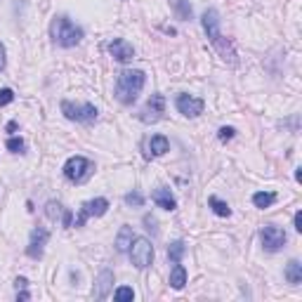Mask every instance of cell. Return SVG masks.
I'll use <instances>...</instances> for the list:
<instances>
[{
  "label": "cell",
  "mask_w": 302,
  "mask_h": 302,
  "mask_svg": "<svg viewBox=\"0 0 302 302\" xmlns=\"http://www.w3.org/2000/svg\"><path fill=\"white\" fill-rule=\"evenodd\" d=\"M201 22H203V29H205V33H208V40H210V45L217 50V54H220L229 66H236L238 64L236 50H234V45L220 33V14H217V10H205Z\"/></svg>",
  "instance_id": "obj_1"
},
{
  "label": "cell",
  "mask_w": 302,
  "mask_h": 302,
  "mask_svg": "<svg viewBox=\"0 0 302 302\" xmlns=\"http://www.w3.org/2000/svg\"><path fill=\"white\" fill-rule=\"evenodd\" d=\"M147 83V74L140 71V69H128L116 78V99L120 104H132L135 99L140 97L142 87Z\"/></svg>",
  "instance_id": "obj_2"
},
{
  "label": "cell",
  "mask_w": 302,
  "mask_h": 302,
  "mask_svg": "<svg viewBox=\"0 0 302 302\" xmlns=\"http://www.w3.org/2000/svg\"><path fill=\"white\" fill-rule=\"evenodd\" d=\"M50 36H52V40L59 47H74V45H78L83 40V29L78 24L71 22L69 17L59 14L50 24Z\"/></svg>",
  "instance_id": "obj_3"
},
{
  "label": "cell",
  "mask_w": 302,
  "mask_h": 302,
  "mask_svg": "<svg viewBox=\"0 0 302 302\" xmlns=\"http://www.w3.org/2000/svg\"><path fill=\"white\" fill-rule=\"evenodd\" d=\"M92 173H95V163L90 161V158H85V156H71L64 163L66 180L74 184H83Z\"/></svg>",
  "instance_id": "obj_4"
},
{
  "label": "cell",
  "mask_w": 302,
  "mask_h": 302,
  "mask_svg": "<svg viewBox=\"0 0 302 302\" xmlns=\"http://www.w3.org/2000/svg\"><path fill=\"white\" fill-rule=\"evenodd\" d=\"M130 262L137 267V269H147L151 262H153V246H151L149 238H132L130 243Z\"/></svg>",
  "instance_id": "obj_5"
},
{
  "label": "cell",
  "mask_w": 302,
  "mask_h": 302,
  "mask_svg": "<svg viewBox=\"0 0 302 302\" xmlns=\"http://www.w3.org/2000/svg\"><path fill=\"white\" fill-rule=\"evenodd\" d=\"M62 113L69 120L76 123H92L97 120V107L95 104H74V102H62Z\"/></svg>",
  "instance_id": "obj_6"
},
{
  "label": "cell",
  "mask_w": 302,
  "mask_h": 302,
  "mask_svg": "<svg viewBox=\"0 0 302 302\" xmlns=\"http://www.w3.org/2000/svg\"><path fill=\"white\" fill-rule=\"evenodd\" d=\"M260 238H262V246H264V250H269V253L281 250L283 246H286V241H288L286 231H283L281 226H276V225H264V226H262Z\"/></svg>",
  "instance_id": "obj_7"
},
{
  "label": "cell",
  "mask_w": 302,
  "mask_h": 302,
  "mask_svg": "<svg viewBox=\"0 0 302 302\" xmlns=\"http://www.w3.org/2000/svg\"><path fill=\"white\" fill-rule=\"evenodd\" d=\"M107 210H109L107 198H92V201H85V203L80 205V213H78L76 226H83L87 222V217H102Z\"/></svg>",
  "instance_id": "obj_8"
},
{
  "label": "cell",
  "mask_w": 302,
  "mask_h": 302,
  "mask_svg": "<svg viewBox=\"0 0 302 302\" xmlns=\"http://www.w3.org/2000/svg\"><path fill=\"white\" fill-rule=\"evenodd\" d=\"M47 241H50V231L43 229V226H38V229H33L31 231V238H29V248H26V255L33 260H40L43 258V250L47 246Z\"/></svg>",
  "instance_id": "obj_9"
},
{
  "label": "cell",
  "mask_w": 302,
  "mask_h": 302,
  "mask_svg": "<svg viewBox=\"0 0 302 302\" xmlns=\"http://www.w3.org/2000/svg\"><path fill=\"white\" fill-rule=\"evenodd\" d=\"M163 111H165V99H163V95H151V99L142 109L140 118H142V123H156V120H161Z\"/></svg>",
  "instance_id": "obj_10"
},
{
  "label": "cell",
  "mask_w": 302,
  "mask_h": 302,
  "mask_svg": "<svg viewBox=\"0 0 302 302\" xmlns=\"http://www.w3.org/2000/svg\"><path fill=\"white\" fill-rule=\"evenodd\" d=\"M203 99L198 97H191V95H177V109H180V113L187 116V118H196V116H201L203 113Z\"/></svg>",
  "instance_id": "obj_11"
},
{
  "label": "cell",
  "mask_w": 302,
  "mask_h": 302,
  "mask_svg": "<svg viewBox=\"0 0 302 302\" xmlns=\"http://www.w3.org/2000/svg\"><path fill=\"white\" fill-rule=\"evenodd\" d=\"M109 52L113 54V59L116 62H130L132 57H135V47L125 40V38H116V40H111V45H109Z\"/></svg>",
  "instance_id": "obj_12"
},
{
  "label": "cell",
  "mask_w": 302,
  "mask_h": 302,
  "mask_svg": "<svg viewBox=\"0 0 302 302\" xmlns=\"http://www.w3.org/2000/svg\"><path fill=\"white\" fill-rule=\"evenodd\" d=\"M151 201L163 208V210H175L177 208V201H175V196L170 194V189H165V187H158L153 194H151Z\"/></svg>",
  "instance_id": "obj_13"
},
{
  "label": "cell",
  "mask_w": 302,
  "mask_h": 302,
  "mask_svg": "<svg viewBox=\"0 0 302 302\" xmlns=\"http://www.w3.org/2000/svg\"><path fill=\"white\" fill-rule=\"evenodd\" d=\"M111 283H113V271L104 269L102 274H99V279H97V291H95V298H97V300H104V298H107Z\"/></svg>",
  "instance_id": "obj_14"
},
{
  "label": "cell",
  "mask_w": 302,
  "mask_h": 302,
  "mask_svg": "<svg viewBox=\"0 0 302 302\" xmlns=\"http://www.w3.org/2000/svg\"><path fill=\"white\" fill-rule=\"evenodd\" d=\"M132 238H135V234H132V226H120L118 236H116V250H118V253H128Z\"/></svg>",
  "instance_id": "obj_15"
},
{
  "label": "cell",
  "mask_w": 302,
  "mask_h": 302,
  "mask_svg": "<svg viewBox=\"0 0 302 302\" xmlns=\"http://www.w3.org/2000/svg\"><path fill=\"white\" fill-rule=\"evenodd\" d=\"M184 283H187V269H184L180 262H175L173 271H170V286H173L175 291H182Z\"/></svg>",
  "instance_id": "obj_16"
},
{
  "label": "cell",
  "mask_w": 302,
  "mask_h": 302,
  "mask_svg": "<svg viewBox=\"0 0 302 302\" xmlns=\"http://www.w3.org/2000/svg\"><path fill=\"white\" fill-rule=\"evenodd\" d=\"M286 279H288V283H293V286H300L302 283V264L298 260H291V262H288V267H286Z\"/></svg>",
  "instance_id": "obj_17"
},
{
  "label": "cell",
  "mask_w": 302,
  "mask_h": 302,
  "mask_svg": "<svg viewBox=\"0 0 302 302\" xmlns=\"http://www.w3.org/2000/svg\"><path fill=\"white\" fill-rule=\"evenodd\" d=\"M149 149L153 156H163L165 151L170 149V142H168V137H163V135H153L149 140Z\"/></svg>",
  "instance_id": "obj_18"
},
{
  "label": "cell",
  "mask_w": 302,
  "mask_h": 302,
  "mask_svg": "<svg viewBox=\"0 0 302 302\" xmlns=\"http://www.w3.org/2000/svg\"><path fill=\"white\" fill-rule=\"evenodd\" d=\"M274 201H276V194L274 191H258V194L253 196V203H255V208H269V205H274Z\"/></svg>",
  "instance_id": "obj_19"
},
{
  "label": "cell",
  "mask_w": 302,
  "mask_h": 302,
  "mask_svg": "<svg viewBox=\"0 0 302 302\" xmlns=\"http://www.w3.org/2000/svg\"><path fill=\"white\" fill-rule=\"evenodd\" d=\"M208 205H210V208H213V213H215V215H220V217H229V215H231V208H229L222 198H217V196H210V198H208Z\"/></svg>",
  "instance_id": "obj_20"
},
{
  "label": "cell",
  "mask_w": 302,
  "mask_h": 302,
  "mask_svg": "<svg viewBox=\"0 0 302 302\" xmlns=\"http://www.w3.org/2000/svg\"><path fill=\"white\" fill-rule=\"evenodd\" d=\"M173 5H175V10H177V17L182 22L191 19V5H189V0H173Z\"/></svg>",
  "instance_id": "obj_21"
},
{
  "label": "cell",
  "mask_w": 302,
  "mask_h": 302,
  "mask_svg": "<svg viewBox=\"0 0 302 302\" xmlns=\"http://www.w3.org/2000/svg\"><path fill=\"white\" fill-rule=\"evenodd\" d=\"M184 250H187L184 241H175V243H170V248H168V258L173 260V262H182Z\"/></svg>",
  "instance_id": "obj_22"
},
{
  "label": "cell",
  "mask_w": 302,
  "mask_h": 302,
  "mask_svg": "<svg viewBox=\"0 0 302 302\" xmlns=\"http://www.w3.org/2000/svg\"><path fill=\"white\" fill-rule=\"evenodd\" d=\"M113 300H116V302H132V300H135V291H132V288H128V286H120L118 291L113 293Z\"/></svg>",
  "instance_id": "obj_23"
},
{
  "label": "cell",
  "mask_w": 302,
  "mask_h": 302,
  "mask_svg": "<svg viewBox=\"0 0 302 302\" xmlns=\"http://www.w3.org/2000/svg\"><path fill=\"white\" fill-rule=\"evenodd\" d=\"M7 149H10L12 153H24L26 142H24L22 137H10V140H7Z\"/></svg>",
  "instance_id": "obj_24"
},
{
  "label": "cell",
  "mask_w": 302,
  "mask_h": 302,
  "mask_svg": "<svg viewBox=\"0 0 302 302\" xmlns=\"http://www.w3.org/2000/svg\"><path fill=\"white\" fill-rule=\"evenodd\" d=\"M45 215L50 217V220H57V217L62 215V205L57 203V201H50V203H47V208H45Z\"/></svg>",
  "instance_id": "obj_25"
},
{
  "label": "cell",
  "mask_w": 302,
  "mask_h": 302,
  "mask_svg": "<svg viewBox=\"0 0 302 302\" xmlns=\"http://www.w3.org/2000/svg\"><path fill=\"white\" fill-rule=\"evenodd\" d=\"M125 203H128V205H135V208H140V205H144V196L137 194V191H132V194L125 196Z\"/></svg>",
  "instance_id": "obj_26"
},
{
  "label": "cell",
  "mask_w": 302,
  "mask_h": 302,
  "mask_svg": "<svg viewBox=\"0 0 302 302\" xmlns=\"http://www.w3.org/2000/svg\"><path fill=\"white\" fill-rule=\"evenodd\" d=\"M12 99H14V92H12L10 87H2L0 90V107H7Z\"/></svg>",
  "instance_id": "obj_27"
},
{
  "label": "cell",
  "mask_w": 302,
  "mask_h": 302,
  "mask_svg": "<svg viewBox=\"0 0 302 302\" xmlns=\"http://www.w3.org/2000/svg\"><path fill=\"white\" fill-rule=\"evenodd\" d=\"M234 135H236V130L234 128H220V132H217V137H220V142H229L231 140V137H234Z\"/></svg>",
  "instance_id": "obj_28"
},
{
  "label": "cell",
  "mask_w": 302,
  "mask_h": 302,
  "mask_svg": "<svg viewBox=\"0 0 302 302\" xmlns=\"http://www.w3.org/2000/svg\"><path fill=\"white\" fill-rule=\"evenodd\" d=\"M5 64H7V57H5V45L0 43V74L5 71Z\"/></svg>",
  "instance_id": "obj_29"
},
{
  "label": "cell",
  "mask_w": 302,
  "mask_h": 302,
  "mask_svg": "<svg viewBox=\"0 0 302 302\" xmlns=\"http://www.w3.org/2000/svg\"><path fill=\"white\" fill-rule=\"evenodd\" d=\"M293 222H295V231H302V210H298V213H295Z\"/></svg>",
  "instance_id": "obj_30"
},
{
  "label": "cell",
  "mask_w": 302,
  "mask_h": 302,
  "mask_svg": "<svg viewBox=\"0 0 302 302\" xmlns=\"http://www.w3.org/2000/svg\"><path fill=\"white\" fill-rule=\"evenodd\" d=\"M144 225H147V229H151V231H156V220H153L151 215L144 217Z\"/></svg>",
  "instance_id": "obj_31"
},
{
  "label": "cell",
  "mask_w": 302,
  "mask_h": 302,
  "mask_svg": "<svg viewBox=\"0 0 302 302\" xmlns=\"http://www.w3.org/2000/svg\"><path fill=\"white\" fill-rule=\"evenodd\" d=\"M62 222H64V226H71V213H69V210H64V215H62Z\"/></svg>",
  "instance_id": "obj_32"
},
{
  "label": "cell",
  "mask_w": 302,
  "mask_h": 302,
  "mask_svg": "<svg viewBox=\"0 0 302 302\" xmlns=\"http://www.w3.org/2000/svg\"><path fill=\"white\" fill-rule=\"evenodd\" d=\"M26 283H29V281L24 279V276H19V279H17V288H26Z\"/></svg>",
  "instance_id": "obj_33"
},
{
  "label": "cell",
  "mask_w": 302,
  "mask_h": 302,
  "mask_svg": "<svg viewBox=\"0 0 302 302\" xmlns=\"http://www.w3.org/2000/svg\"><path fill=\"white\" fill-rule=\"evenodd\" d=\"M14 130H17V123H14V120H12V123H7V132H14Z\"/></svg>",
  "instance_id": "obj_34"
},
{
  "label": "cell",
  "mask_w": 302,
  "mask_h": 302,
  "mask_svg": "<svg viewBox=\"0 0 302 302\" xmlns=\"http://www.w3.org/2000/svg\"><path fill=\"white\" fill-rule=\"evenodd\" d=\"M17 298H19V300H29V293H26V291H22V293H19V295H17Z\"/></svg>",
  "instance_id": "obj_35"
}]
</instances>
